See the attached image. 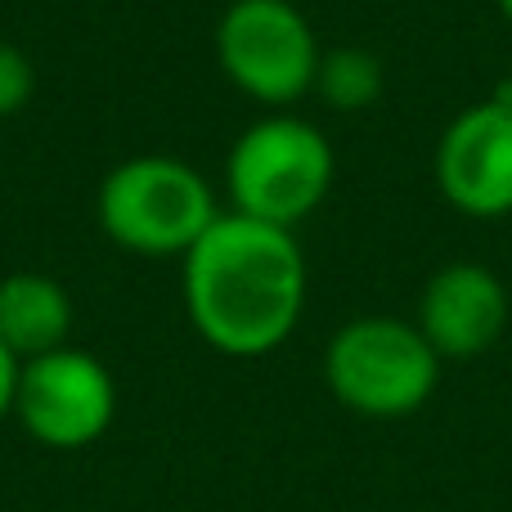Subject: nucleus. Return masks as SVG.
Listing matches in <instances>:
<instances>
[{"label": "nucleus", "mask_w": 512, "mask_h": 512, "mask_svg": "<svg viewBox=\"0 0 512 512\" xmlns=\"http://www.w3.org/2000/svg\"><path fill=\"white\" fill-rule=\"evenodd\" d=\"M306 256L297 230L221 212L180 256L189 324L212 351L234 360L270 355L297 333L306 310Z\"/></svg>", "instance_id": "obj_1"}, {"label": "nucleus", "mask_w": 512, "mask_h": 512, "mask_svg": "<svg viewBox=\"0 0 512 512\" xmlns=\"http://www.w3.org/2000/svg\"><path fill=\"white\" fill-rule=\"evenodd\" d=\"M221 216L216 189L194 162L167 153L126 158L99 180L95 221L108 243L131 256H185Z\"/></svg>", "instance_id": "obj_2"}, {"label": "nucleus", "mask_w": 512, "mask_h": 512, "mask_svg": "<svg viewBox=\"0 0 512 512\" xmlns=\"http://www.w3.org/2000/svg\"><path fill=\"white\" fill-rule=\"evenodd\" d=\"M333 176L337 158L324 131L306 117L274 108L243 126V135L234 140L225 162V194H230V212L297 230L324 207Z\"/></svg>", "instance_id": "obj_3"}, {"label": "nucleus", "mask_w": 512, "mask_h": 512, "mask_svg": "<svg viewBox=\"0 0 512 512\" xmlns=\"http://www.w3.org/2000/svg\"><path fill=\"white\" fill-rule=\"evenodd\" d=\"M324 382L360 418H409L441 387V355L418 324L396 315H360L333 333L324 351Z\"/></svg>", "instance_id": "obj_4"}, {"label": "nucleus", "mask_w": 512, "mask_h": 512, "mask_svg": "<svg viewBox=\"0 0 512 512\" xmlns=\"http://www.w3.org/2000/svg\"><path fill=\"white\" fill-rule=\"evenodd\" d=\"M319 36L292 0H230L216 23V63L239 95L288 108L315 90Z\"/></svg>", "instance_id": "obj_5"}, {"label": "nucleus", "mask_w": 512, "mask_h": 512, "mask_svg": "<svg viewBox=\"0 0 512 512\" xmlns=\"http://www.w3.org/2000/svg\"><path fill=\"white\" fill-rule=\"evenodd\" d=\"M14 418L45 450H86L113 427L117 382L99 355L68 342L50 355L23 360L14 391Z\"/></svg>", "instance_id": "obj_6"}, {"label": "nucleus", "mask_w": 512, "mask_h": 512, "mask_svg": "<svg viewBox=\"0 0 512 512\" xmlns=\"http://www.w3.org/2000/svg\"><path fill=\"white\" fill-rule=\"evenodd\" d=\"M436 189L472 221L512 216V95L463 108L436 140Z\"/></svg>", "instance_id": "obj_7"}, {"label": "nucleus", "mask_w": 512, "mask_h": 512, "mask_svg": "<svg viewBox=\"0 0 512 512\" xmlns=\"http://www.w3.org/2000/svg\"><path fill=\"white\" fill-rule=\"evenodd\" d=\"M508 315V288L490 265L450 261L423 283L414 324L441 360H477L504 337Z\"/></svg>", "instance_id": "obj_8"}, {"label": "nucleus", "mask_w": 512, "mask_h": 512, "mask_svg": "<svg viewBox=\"0 0 512 512\" xmlns=\"http://www.w3.org/2000/svg\"><path fill=\"white\" fill-rule=\"evenodd\" d=\"M72 297L54 274L14 270L0 279V346L18 360H36L72 337Z\"/></svg>", "instance_id": "obj_9"}, {"label": "nucleus", "mask_w": 512, "mask_h": 512, "mask_svg": "<svg viewBox=\"0 0 512 512\" xmlns=\"http://www.w3.org/2000/svg\"><path fill=\"white\" fill-rule=\"evenodd\" d=\"M315 90L324 95L328 108L337 113H360V108H373L387 90V72H382V59L360 45H337V50L319 54V72H315Z\"/></svg>", "instance_id": "obj_10"}, {"label": "nucleus", "mask_w": 512, "mask_h": 512, "mask_svg": "<svg viewBox=\"0 0 512 512\" xmlns=\"http://www.w3.org/2000/svg\"><path fill=\"white\" fill-rule=\"evenodd\" d=\"M36 99V63L27 59V50L0 41V122L18 117Z\"/></svg>", "instance_id": "obj_11"}, {"label": "nucleus", "mask_w": 512, "mask_h": 512, "mask_svg": "<svg viewBox=\"0 0 512 512\" xmlns=\"http://www.w3.org/2000/svg\"><path fill=\"white\" fill-rule=\"evenodd\" d=\"M18 369H23V360L18 355H9L5 346H0V423H5L9 414H14V391H18Z\"/></svg>", "instance_id": "obj_12"}, {"label": "nucleus", "mask_w": 512, "mask_h": 512, "mask_svg": "<svg viewBox=\"0 0 512 512\" xmlns=\"http://www.w3.org/2000/svg\"><path fill=\"white\" fill-rule=\"evenodd\" d=\"M495 5H499V14H504L508 23H512V0H495Z\"/></svg>", "instance_id": "obj_13"}]
</instances>
